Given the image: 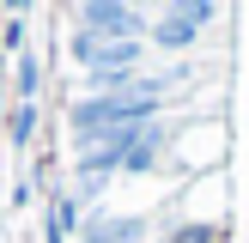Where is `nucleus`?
<instances>
[{"instance_id": "f257e3e1", "label": "nucleus", "mask_w": 249, "mask_h": 243, "mask_svg": "<svg viewBox=\"0 0 249 243\" xmlns=\"http://www.w3.org/2000/svg\"><path fill=\"white\" fill-rule=\"evenodd\" d=\"M170 97H152V91H109V97H85L73 104V134H97V128H146L158 122Z\"/></svg>"}, {"instance_id": "f03ea898", "label": "nucleus", "mask_w": 249, "mask_h": 243, "mask_svg": "<svg viewBox=\"0 0 249 243\" xmlns=\"http://www.w3.org/2000/svg\"><path fill=\"white\" fill-rule=\"evenodd\" d=\"M79 24H85V36H97V43H134V31H140V6L91 0V6H79Z\"/></svg>"}, {"instance_id": "7ed1b4c3", "label": "nucleus", "mask_w": 249, "mask_h": 243, "mask_svg": "<svg viewBox=\"0 0 249 243\" xmlns=\"http://www.w3.org/2000/svg\"><path fill=\"white\" fill-rule=\"evenodd\" d=\"M213 18H219V6H207V0L170 6V12H158L152 43H158V49H189V43H195V31H201V24H213Z\"/></svg>"}, {"instance_id": "20e7f679", "label": "nucleus", "mask_w": 249, "mask_h": 243, "mask_svg": "<svg viewBox=\"0 0 249 243\" xmlns=\"http://www.w3.org/2000/svg\"><path fill=\"white\" fill-rule=\"evenodd\" d=\"M73 61L91 73H140V36L134 43H97V36H73Z\"/></svg>"}, {"instance_id": "39448f33", "label": "nucleus", "mask_w": 249, "mask_h": 243, "mask_svg": "<svg viewBox=\"0 0 249 243\" xmlns=\"http://www.w3.org/2000/svg\"><path fill=\"white\" fill-rule=\"evenodd\" d=\"M79 243H146V219H91Z\"/></svg>"}, {"instance_id": "423d86ee", "label": "nucleus", "mask_w": 249, "mask_h": 243, "mask_svg": "<svg viewBox=\"0 0 249 243\" xmlns=\"http://www.w3.org/2000/svg\"><path fill=\"white\" fill-rule=\"evenodd\" d=\"M164 140H170V128H164V122H152V128L140 134V146L128 152V164H122V170H128V176H140V170H152V158L164 152Z\"/></svg>"}, {"instance_id": "0eeeda50", "label": "nucleus", "mask_w": 249, "mask_h": 243, "mask_svg": "<svg viewBox=\"0 0 249 243\" xmlns=\"http://www.w3.org/2000/svg\"><path fill=\"white\" fill-rule=\"evenodd\" d=\"M12 140H18V146H31V134H36V104H18V109H12Z\"/></svg>"}, {"instance_id": "6e6552de", "label": "nucleus", "mask_w": 249, "mask_h": 243, "mask_svg": "<svg viewBox=\"0 0 249 243\" xmlns=\"http://www.w3.org/2000/svg\"><path fill=\"white\" fill-rule=\"evenodd\" d=\"M36 79H43V73H36V55H18V91H24V104L36 97Z\"/></svg>"}, {"instance_id": "1a4fd4ad", "label": "nucleus", "mask_w": 249, "mask_h": 243, "mask_svg": "<svg viewBox=\"0 0 249 243\" xmlns=\"http://www.w3.org/2000/svg\"><path fill=\"white\" fill-rule=\"evenodd\" d=\"M73 219H79V207L61 194V201H55V225H49V231H55V237H67V231H73Z\"/></svg>"}]
</instances>
